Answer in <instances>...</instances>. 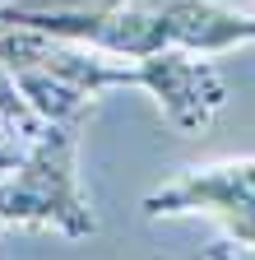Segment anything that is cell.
Returning <instances> with one entry per match:
<instances>
[{
	"label": "cell",
	"instance_id": "obj_6",
	"mask_svg": "<svg viewBox=\"0 0 255 260\" xmlns=\"http://www.w3.org/2000/svg\"><path fill=\"white\" fill-rule=\"evenodd\" d=\"M14 158H19L14 149H5V144H0V172H10V168H14Z\"/></svg>",
	"mask_w": 255,
	"mask_h": 260
},
{
	"label": "cell",
	"instance_id": "obj_2",
	"mask_svg": "<svg viewBox=\"0 0 255 260\" xmlns=\"http://www.w3.org/2000/svg\"><path fill=\"white\" fill-rule=\"evenodd\" d=\"M84 121L88 112L47 121L14 158V168L0 172V228L56 233L65 242H84L98 233V214L79 186Z\"/></svg>",
	"mask_w": 255,
	"mask_h": 260
},
{
	"label": "cell",
	"instance_id": "obj_5",
	"mask_svg": "<svg viewBox=\"0 0 255 260\" xmlns=\"http://www.w3.org/2000/svg\"><path fill=\"white\" fill-rule=\"evenodd\" d=\"M19 10H42V14H88V10H112L121 0H10Z\"/></svg>",
	"mask_w": 255,
	"mask_h": 260
},
{
	"label": "cell",
	"instance_id": "obj_4",
	"mask_svg": "<svg viewBox=\"0 0 255 260\" xmlns=\"http://www.w3.org/2000/svg\"><path fill=\"white\" fill-rule=\"evenodd\" d=\"M47 121L33 112V103H28V93L19 88L14 70L5 60H0V135H19V140H33L38 130Z\"/></svg>",
	"mask_w": 255,
	"mask_h": 260
},
{
	"label": "cell",
	"instance_id": "obj_3",
	"mask_svg": "<svg viewBox=\"0 0 255 260\" xmlns=\"http://www.w3.org/2000/svg\"><path fill=\"white\" fill-rule=\"evenodd\" d=\"M144 218H213L228 251L255 255V158L186 168L144 195Z\"/></svg>",
	"mask_w": 255,
	"mask_h": 260
},
{
	"label": "cell",
	"instance_id": "obj_1",
	"mask_svg": "<svg viewBox=\"0 0 255 260\" xmlns=\"http://www.w3.org/2000/svg\"><path fill=\"white\" fill-rule=\"evenodd\" d=\"M0 60L14 70L19 88L28 93V103L42 121L79 116L102 93L139 88L153 98V107L163 112L172 130L200 135L228 103L218 70L204 56H190V51L130 56V51H107V47L0 23Z\"/></svg>",
	"mask_w": 255,
	"mask_h": 260
}]
</instances>
